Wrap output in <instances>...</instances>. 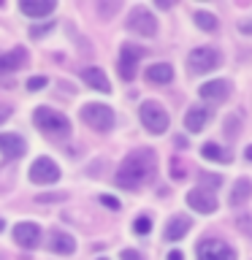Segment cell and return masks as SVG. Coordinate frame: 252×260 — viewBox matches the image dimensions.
<instances>
[{
  "instance_id": "obj_1",
  "label": "cell",
  "mask_w": 252,
  "mask_h": 260,
  "mask_svg": "<svg viewBox=\"0 0 252 260\" xmlns=\"http://www.w3.org/2000/svg\"><path fill=\"white\" fill-rule=\"evenodd\" d=\"M154 171H158V157H154V152L152 149H136L122 160L114 182L119 187H128V190H136V187L152 182Z\"/></svg>"
},
{
  "instance_id": "obj_2",
  "label": "cell",
  "mask_w": 252,
  "mask_h": 260,
  "mask_svg": "<svg viewBox=\"0 0 252 260\" xmlns=\"http://www.w3.org/2000/svg\"><path fill=\"white\" fill-rule=\"evenodd\" d=\"M33 122L52 138H65L71 133V119L54 109H46V106H38L36 114H33Z\"/></svg>"
},
{
  "instance_id": "obj_3",
  "label": "cell",
  "mask_w": 252,
  "mask_h": 260,
  "mask_svg": "<svg viewBox=\"0 0 252 260\" xmlns=\"http://www.w3.org/2000/svg\"><path fill=\"white\" fill-rule=\"evenodd\" d=\"M81 119H84L92 130H98V133H109L114 127V111H111V106H106V103L81 106Z\"/></svg>"
},
{
  "instance_id": "obj_4",
  "label": "cell",
  "mask_w": 252,
  "mask_h": 260,
  "mask_svg": "<svg viewBox=\"0 0 252 260\" xmlns=\"http://www.w3.org/2000/svg\"><path fill=\"white\" fill-rule=\"evenodd\" d=\"M141 122H144V127L149 130V133H166L168 130V114L166 109H163L160 103H154V101H144L141 103Z\"/></svg>"
},
{
  "instance_id": "obj_5",
  "label": "cell",
  "mask_w": 252,
  "mask_h": 260,
  "mask_svg": "<svg viewBox=\"0 0 252 260\" xmlns=\"http://www.w3.org/2000/svg\"><path fill=\"white\" fill-rule=\"evenodd\" d=\"M219 62H223L219 52H217V49H209V46L193 49L190 57H187V65H190L193 73H209V71L219 68Z\"/></svg>"
},
{
  "instance_id": "obj_6",
  "label": "cell",
  "mask_w": 252,
  "mask_h": 260,
  "mask_svg": "<svg viewBox=\"0 0 252 260\" xmlns=\"http://www.w3.org/2000/svg\"><path fill=\"white\" fill-rule=\"evenodd\" d=\"M128 30L138 32V36H144V38H152L154 32H158V19L152 16L149 8L136 6L133 11H130V16H128Z\"/></svg>"
},
{
  "instance_id": "obj_7",
  "label": "cell",
  "mask_w": 252,
  "mask_h": 260,
  "mask_svg": "<svg viewBox=\"0 0 252 260\" xmlns=\"http://www.w3.org/2000/svg\"><path fill=\"white\" fill-rule=\"evenodd\" d=\"M60 179V168L52 157H38L30 166V182L33 184H54Z\"/></svg>"
},
{
  "instance_id": "obj_8",
  "label": "cell",
  "mask_w": 252,
  "mask_h": 260,
  "mask_svg": "<svg viewBox=\"0 0 252 260\" xmlns=\"http://www.w3.org/2000/svg\"><path fill=\"white\" fill-rule=\"evenodd\" d=\"M144 57V49L141 46H133V44H125L119 49V76L125 81H133L136 79V68H138V60Z\"/></svg>"
},
{
  "instance_id": "obj_9",
  "label": "cell",
  "mask_w": 252,
  "mask_h": 260,
  "mask_svg": "<svg viewBox=\"0 0 252 260\" xmlns=\"http://www.w3.org/2000/svg\"><path fill=\"white\" fill-rule=\"evenodd\" d=\"M198 260H236V252L219 239H206L198 244Z\"/></svg>"
},
{
  "instance_id": "obj_10",
  "label": "cell",
  "mask_w": 252,
  "mask_h": 260,
  "mask_svg": "<svg viewBox=\"0 0 252 260\" xmlns=\"http://www.w3.org/2000/svg\"><path fill=\"white\" fill-rule=\"evenodd\" d=\"M14 241L24 249H36L41 244V228L36 222H19L14 225Z\"/></svg>"
},
{
  "instance_id": "obj_11",
  "label": "cell",
  "mask_w": 252,
  "mask_h": 260,
  "mask_svg": "<svg viewBox=\"0 0 252 260\" xmlns=\"http://www.w3.org/2000/svg\"><path fill=\"white\" fill-rule=\"evenodd\" d=\"M187 206L195 209L198 214H211V211H217V198H214L209 190L195 187V190L187 192Z\"/></svg>"
},
{
  "instance_id": "obj_12",
  "label": "cell",
  "mask_w": 252,
  "mask_h": 260,
  "mask_svg": "<svg viewBox=\"0 0 252 260\" xmlns=\"http://www.w3.org/2000/svg\"><path fill=\"white\" fill-rule=\"evenodd\" d=\"M30 60V54H27V49H22V46H16L11 49V52H6V54H0V73H14V71H19L24 68Z\"/></svg>"
},
{
  "instance_id": "obj_13",
  "label": "cell",
  "mask_w": 252,
  "mask_h": 260,
  "mask_svg": "<svg viewBox=\"0 0 252 260\" xmlns=\"http://www.w3.org/2000/svg\"><path fill=\"white\" fill-rule=\"evenodd\" d=\"M24 149H27V144H24L22 136H16V133H0V152H3L6 160L22 157Z\"/></svg>"
},
{
  "instance_id": "obj_14",
  "label": "cell",
  "mask_w": 252,
  "mask_h": 260,
  "mask_svg": "<svg viewBox=\"0 0 252 260\" xmlns=\"http://www.w3.org/2000/svg\"><path fill=\"white\" fill-rule=\"evenodd\" d=\"M211 117V109H206V106H193V109H187L184 114V127L190 130V133H201L203 125L209 122Z\"/></svg>"
},
{
  "instance_id": "obj_15",
  "label": "cell",
  "mask_w": 252,
  "mask_h": 260,
  "mask_svg": "<svg viewBox=\"0 0 252 260\" xmlns=\"http://www.w3.org/2000/svg\"><path fill=\"white\" fill-rule=\"evenodd\" d=\"M46 247L52 252H57V255H73V252H76V241H73V236H68V233L54 231L46 239Z\"/></svg>"
},
{
  "instance_id": "obj_16",
  "label": "cell",
  "mask_w": 252,
  "mask_h": 260,
  "mask_svg": "<svg viewBox=\"0 0 252 260\" xmlns=\"http://www.w3.org/2000/svg\"><path fill=\"white\" fill-rule=\"evenodd\" d=\"M198 92H201L203 101H225V98L231 95V84H228V81H223V79L206 81V84H203Z\"/></svg>"
},
{
  "instance_id": "obj_17",
  "label": "cell",
  "mask_w": 252,
  "mask_h": 260,
  "mask_svg": "<svg viewBox=\"0 0 252 260\" xmlns=\"http://www.w3.org/2000/svg\"><path fill=\"white\" fill-rule=\"evenodd\" d=\"M19 11L24 16H33V19H38V16H46L54 11V0H22L19 3Z\"/></svg>"
},
{
  "instance_id": "obj_18",
  "label": "cell",
  "mask_w": 252,
  "mask_h": 260,
  "mask_svg": "<svg viewBox=\"0 0 252 260\" xmlns=\"http://www.w3.org/2000/svg\"><path fill=\"white\" fill-rule=\"evenodd\" d=\"M249 198H252V182H249V179H239V182L231 187L228 203H231V206H244Z\"/></svg>"
},
{
  "instance_id": "obj_19",
  "label": "cell",
  "mask_w": 252,
  "mask_h": 260,
  "mask_svg": "<svg viewBox=\"0 0 252 260\" xmlns=\"http://www.w3.org/2000/svg\"><path fill=\"white\" fill-rule=\"evenodd\" d=\"M81 79H84L92 89H98V92H111V84H109V79H106V73L101 68H84L81 71Z\"/></svg>"
},
{
  "instance_id": "obj_20",
  "label": "cell",
  "mask_w": 252,
  "mask_h": 260,
  "mask_svg": "<svg viewBox=\"0 0 252 260\" xmlns=\"http://www.w3.org/2000/svg\"><path fill=\"white\" fill-rule=\"evenodd\" d=\"M187 231H190V219L187 217H171L168 219V225H166V241H179V239H184Z\"/></svg>"
},
{
  "instance_id": "obj_21",
  "label": "cell",
  "mask_w": 252,
  "mask_h": 260,
  "mask_svg": "<svg viewBox=\"0 0 252 260\" xmlns=\"http://www.w3.org/2000/svg\"><path fill=\"white\" fill-rule=\"evenodd\" d=\"M174 79V68L168 62H158L146 68V81H154V84H168Z\"/></svg>"
},
{
  "instance_id": "obj_22",
  "label": "cell",
  "mask_w": 252,
  "mask_h": 260,
  "mask_svg": "<svg viewBox=\"0 0 252 260\" xmlns=\"http://www.w3.org/2000/svg\"><path fill=\"white\" fill-rule=\"evenodd\" d=\"M201 154H203L206 160H214V162H231V160H233L231 152L223 149V146H217V144H203V146H201Z\"/></svg>"
},
{
  "instance_id": "obj_23",
  "label": "cell",
  "mask_w": 252,
  "mask_h": 260,
  "mask_svg": "<svg viewBox=\"0 0 252 260\" xmlns=\"http://www.w3.org/2000/svg\"><path fill=\"white\" fill-rule=\"evenodd\" d=\"M195 24H198L201 30H206V32L217 30V19L211 14H206V11H195Z\"/></svg>"
},
{
  "instance_id": "obj_24",
  "label": "cell",
  "mask_w": 252,
  "mask_h": 260,
  "mask_svg": "<svg viewBox=\"0 0 252 260\" xmlns=\"http://www.w3.org/2000/svg\"><path fill=\"white\" fill-rule=\"evenodd\" d=\"M198 179H201V190H217L223 184V179L217 174H198Z\"/></svg>"
},
{
  "instance_id": "obj_25",
  "label": "cell",
  "mask_w": 252,
  "mask_h": 260,
  "mask_svg": "<svg viewBox=\"0 0 252 260\" xmlns=\"http://www.w3.org/2000/svg\"><path fill=\"white\" fill-rule=\"evenodd\" d=\"M133 231H136L138 236H146V233L152 231V219H149V217H138L136 222H133Z\"/></svg>"
},
{
  "instance_id": "obj_26",
  "label": "cell",
  "mask_w": 252,
  "mask_h": 260,
  "mask_svg": "<svg viewBox=\"0 0 252 260\" xmlns=\"http://www.w3.org/2000/svg\"><path fill=\"white\" fill-rule=\"evenodd\" d=\"M46 87V76H33L27 79V89L30 92H38V89H44Z\"/></svg>"
},
{
  "instance_id": "obj_27",
  "label": "cell",
  "mask_w": 252,
  "mask_h": 260,
  "mask_svg": "<svg viewBox=\"0 0 252 260\" xmlns=\"http://www.w3.org/2000/svg\"><path fill=\"white\" fill-rule=\"evenodd\" d=\"M38 203H57V201H65V192H49V195H36Z\"/></svg>"
},
{
  "instance_id": "obj_28",
  "label": "cell",
  "mask_w": 252,
  "mask_h": 260,
  "mask_svg": "<svg viewBox=\"0 0 252 260\" xmlns=\"http://www.w3.org/2000/svg\"><path fill=\"white\" fill-rule=\"evenodd\" d=\"M171 176H174V179H184V166L176 157L171 160Z\"/></svg>"
},
{
  "instance_id": "obj_29",
  "label": "cell",
  "mask_w": 252,
  "mask_h": 260,
  "mask_svg": "<svg viewBox=\"0 0 252 260\" xmlns=\"http://www.w3.org/2000/svg\"><path fill=\"white\" fill-rule=\"evenodd\" d=\"M49 30H52V22H46V24H38V27H30V36H33V38H38L41 32H49Z\"/></svg>"
},
{
  "instance_id": "obj_30",
  "label": "cell",
  "mask_w": 252,
  "mask_h": 260,
  "mask_svg": "<svg viewBox=\"0 0 252 260\" xmlns=\"http://www.w3.org/2000/svg\"><path fill=\"white\" fill-rule=\"evenodd\" d=\"M236 127H239V122H236V119H228V122H225V133L231 136V138L239 136V130H236Z\"/></svg>"
},
{
  "instance_id": "obj_31",
  "label": "cell",
  "mask_w": 252,
  "mask_h": 260,
  "mask_svg": "<svg viewBox=\"0 0 252 260\" xmlns=\"http://www.w3.org/2000/svg\"><path fill=\"white\" fill-rule=\"evenodd\" d=\"M101 203H103V206H109V209H119V201L111 198V195H101Z\"/></svg>"
},
{
  "instance_id": "obj_32",
  "label": "cell",
  "mask_w": 252,
  "mask_h": 260,
  "mask_svg": "<svg viewBox=\"0 0 252 260\" xmlns=\"http://www.w3.org/2000/svg\"><path fill=\"white\" fill-rule=\"evenodd\" d=\"M122 260H144V257H141V252H136V249H125L122 252Z\"/></svg>"
},
{
  "instance_id": "obj_33",
  "label": "cell",
  "mask_w": 252,
  "mask_h": 260,
  "mask_svg": "<svg viewBox=\"0 0 252 260\" xmlns=\"http://www.w3.org/2000/svg\"><path fill=\"white\" fill-rule=\"evenodd\" d=\"M239 225H241V231H247V233H249V231H252V222H249V214H244V217L239 219Z\"/></svg>"
},
{
  "instance_id": "obj_34",
  "label": "cell",
  "mask_w": 252,
  "mask_h": 260,
  "mask_svg": "<svg viewBox=\"0 0 252 260\" xmlns=\"http://www.w3.org/2000/svg\"><path fill=\"white\" fill-rule=\"evenodd\" d=\"M0 87H14V81L6 76V73H0Z\"/></svg>"
},
{
  "instance_id": "obj_35",
  "label": "cell",
  "mask_w": 252,
  "mask_h": 260,
  "mask_svg": "<svg viewBox=\"0 0 252 260\" xmlns=\"http://www.w3.org/2000/svg\"><path fill=\"white\" fill-rule=\"evenodd\" d=\"M166 260H184V255H182V252H176V249H174V252H168V257H166Z\"/></svg>"
},
{
  "instance_id": "obj_36",
  "label": "cell",
  "mask_w": 252,
  "mask_h": 260,
  "mask_svg": "<svg viewBox=\"0 0 252 260\" xmlns=\"http://www.w3.org/2000/svg\"><path fill=\"white\" fill-rule=\"evenodd\" d=\"M8 117H11V109H8V106H3V109H0V122L8 119Z\"/></svg>"
},
{
  "instance_id": "obj_37",
  "label": "cell",
  "mask_w": 252,
  "mask_h": 260,
  "mask_svg": "<svg viewBox=\"0 0 252 260\" xmlns=\"http://www.w3.org/2000/svg\"><path fill=\"white\" fill-rule=\"evenodd\" d=\"M244 154H247V160H252V144L247 146V152H244Z\"/></svg>"
},
{
  "instance_id": "obj_38",
  "label": "cell",
  "mask_w": 252,
  "mask_h": 260,
  "mask_svg": "<svg viewBox=\"0 0 252 260\" xmlns=\"http://www.w3.org/2000/svg\"><path fill=\"white\" fill-rule=\"evenodd\" d=\"M3 228H6V222H3V219H0V231H3Z\"/></svg>"
},
{
  "instance_id": "obj_39",
  "label": "cell",
  "mask_w": 252,
  "mask_h": 260,
  "mask_svg": "<svg viewBox=\"0 0 252 260\" xmlns=\"http://www.w3.org/2000/svg\"><path fill=\"white\" fill-rule=\"evenodd\" d=\"M101 260H103V257H101Z\"/></svg>"
}]
</instances>
